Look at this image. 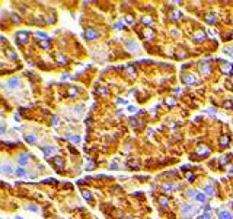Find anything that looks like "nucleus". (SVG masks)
I'll return each mask as SVG.
<instances>
[{
    "label": "nucleus",
    "mask_w": 233,
    "mask_h": 219,
    "mask_svg": "<svg viewBox=\"0 0 233 219\" xmlns=\"http://www.w3.org/2000/svg\"><path fill=\"white\" fill-rule=\"evenodd\" d=\"M232 69H233V64H229V63H226V64H224V67L221 69V72H223V73H226V75H229V73L232 72Z\"/></svg>",
    "instance_id": "obj_15"
},
{
    "label": "nucleus",
    "mask_w": 233,
    "mask_h": 219,
    "mask_svg": "<svg viewBox=\"0 0 233 219\" xmlns=\"http://www.w3.org/2000/svg\"><path fill=\"white\" fill-rule=\"evenodd\" d=\"M146 37L147 38H153V32H146Z\"/></svg>",
    "instance_id": "obj_40"
},
{
    "label": "nucleus",
    "mask_w": 233,
    "mask_h": 219,
    "mask_svg": "<svg viewBox=\"0 0 233 219\" xmlns=\"http://www.w3.org/2000/svg\"><path fill=\"white\" fill-rule=\"evenodd\" d=\"M28 209H29V210H34V212H38V207H36V206H28Z\"/></svg>",
    "instance_id": "obj_35"
},
{
    "label": "nucleus",
    "mask_w": 233,
    "mask_h": 219,
    "mask_svg": "<svg viewBox=\"0 0 233 219\" xmlns=\"http://www.w3.org/2000/svg\"><path fill=\"white\" fill-rule=\"evenodd\" d=\"M195 199H197V202L204 203L205 202V194H204V193H198L197 196H195Z\"/></svg>",
    "instance_id": "obj_18"
},
{
    "label": "nucleus",
    "mask_w": 233,
    "mask_h": 219,
    "mask_svg": "<svg viewBox=\"0 0 233 219\" xmlns=\"http://www.w3.org/2000/svg\"><path fill=\"white\" fill-rule=\"evenodd\" d=\"M220 143H221V146H223V148L229 146V137H227V136H223V137H221V140H220Z\"/></svg>",
    "instance_id": "obj_19"
},
{
    "label": "nucleus",
    "mask_w": 233,
    "mask_h": 219,
    "mask_svg": "<svg viewBox=\"0 0 233 219\" xmlns=\"http://www.w3.org/2000/svg\"><path fill=\"white\" fill-rule=\"evenodd\" d=\"M7 56H9V57H10V59H13V60H15V59H16V54H15V53H13V51H7Z\"/></svg>",
    "instance_id": "obj_29"
},
{
    "label": "nucleus",
    "mask_w": 233,
    "mask_h": 219,
    "mask_svg": "<svg viewBox=\"0 0 233 219\" xmlns=\"http://www.w3.org/2000/svg\"><path fill=\"white\" fill-rule=\"evenodd\" d=\"M126 47L128 51H137L139 50V44L136 41H126Z\"/></svg>",
    "instance_id": "obj_5"
},
{
    "label": "nucleus",
    "mask_w": 233,
    "mask_h": 219,
    "mask_svg": "<svg viewBox=\"0 0 233 219\" xmlns=\"http://www.w3.org/2000/svg\"><path fill=\"white\" fill-rule=\"evenodd\" d=\"M194 209H192V206L191 204H184L182 206V213L185 215V213H189V212H192Z\"/></svg>",
    "instance_id": "obj_16"
},
{
    "label": "nucleus",
    "mask_w": 233,
    "mask_h": 219,
    "mask_svg": "<svg viewBox=\"0 0 233 219\" xmlns=\"http://www.w3.org/2000/svg\"><path fill=\"white\" fill-rule=\"evenodd\" d=\"M15 172H16V175H19V177H28L26 171H25V169L22 168V167H20V168H18L16 171H15Z\"/></svg>",
    "instance_id": "obj_17"
},
{
    "label": "nucleus",
    "mask_w": 233,
    "mask_h": 219,
    "mask_svg": "<svg viewBox=\"0 0 233 219\" xmlns=\"http://www.w3.org/2000/svg\"><path fill=\"white\" fill-rule=\"evenodd\" d=\"M55 164H57V165H58L60 168H63V167H64V161H63V159H60L58 156L55 158Z\"/></svg>",
    "instance_id": "obj_23"
},
{
    "label": "nucleus",
    "mask_w": 233,
    "mask_h": 219,
    "mask_svg": "<svg viewBox=\"0 0 233 219\" xmlns=\"http://www.w3.org/2000/svg\"><path fill=\"white\" fill-rule=\"evenodd\" d=\"M83 197H85L86 200H92V194H90V191H83Z\"/></svg>",
    "instance_id": "obj_25"
},
{
    "label": "nucleus",
    "mask_w": 233,
    "mask_h": 219,
    "mask_svg": "<svg viewBox=\"0 0 233 219\" xmlns=\"http://www.w3.org/2000/svg\"><path fill=\"white\" fill-rule=\"evenodd\" d=\"M208 23H214L216 19H214V15H207V19H205Z\"/></svg>",
    "instance_id": "obj_24"
},
{
    "label": "nucleus",
    "mask_w": 233,
    "mask_h": 219,
    "mask_svg": "<svg viewBox=\"0 0 233 219\" xmlns=\"http://www.w3.org/2000/svg\"><path fill=\"white\" fill-rule=\"evenodd\" d=\"M38 37H42V38H47V34H44V32H36Z\"/></svg>",
    "instance_id": "obj_37"
},
{
    "label": "nucleus",
    "mask_w": 233,
    "mask_h": 219,
    "mask_svg": "<svg viewBox=\"0 0 233 219\" xmlns=\"http://www.w3.org/2000/svg\"><path fill=\"white\" fill-rule=\"evenodd\" d=\"M204 191H205V194H208V196H213V194H214V187H213L211 184L204 185Z\"/></svg>",
    "instance_id": "obj_11"
},
{
    "label": "nucleus",
    "mask_w": 233,
    "mask_h": 219,
    "mask_svg": "<svg viewBox=\"0 0 233 219\" xmlns=\"http://www.w3.org/2000/svg\"><path fill=\"white\" fill-rule=\"evenodd\" d=\"M128 73H130V75H131V76H136V70H134V69H128Z\"/></svg>",
    "instance_id": "obj_34"
},
{
    "label": "nucleus",
    "mask_w": 233,
    "mask_h": 219,
    "mask_svg": "<svg viewBox=\"0 0 233 219\" xmlns=\"http://www.w3.org/2000/svg\"><path fill=\"white\" fill-rule=\"evenodd\" d=\"M41 149H42V152H44L47 156H50V155H51L54 151H55V148H54V146H42Z\"/></svg>",
    "instance_id": "obj_9"
},
{
    "label": "nucleus",
    "mask_w": 233,
    "mask_h": 219,
    "mask_svg": "<svg viewBox=\"0 0 233 219\" xmlns=\"http://www.w3.org/2000/svg\"><path fill=\"white\" fill-rule=\"evenodd\" d=\"M67 139H69V140H72V142H74V143H79V142H80V137H79V136L69 135V136H67Z\"/></svg>",
    "instance_id": "obj_20"
},
{
    "label": "nucleus",
    "mask_w": 233,
    "mask_h": 219,
    "mask_svg": "<svg viewBox=\"0 0 233 219\" xmlns=\"http://www.w3.org/2000/svg\"><path fill=\"white\" fill-rule=\"evenodd\" d=\"M126 22L131 23V22H133V18H131V16H127V18H126Z\"/></svg>",
    "instance_id": "obj_38"
},
{
    "label": "nucleus",
    "mask_w": 233,
    "mask_h": 219,
    "mask_svg": "<svg viewBox=\"0 0 233 219\" xmlns=\"http://www.w3.org/2000/svg\"><path fill=\"white\" fill-rule=\"evenodd\" d=\"M57 62H61L63 64H66V59L63 56H57Z\"/></svg>",
    "instance_id": "obj_28"
},
{
    "label": "nucleus",
    "mask_w": 233,
    "mask_h": 219,
    "mask_svg": "<svg viewBox=\"0 0 233 219\" xmlns=\"http://www.w3.org/2000/svg\"><path fill=\"white\" fill-rule=\"evenodd\" d=\"M200 72H201L203 75H208V73L211 72L210 64H201V66H200Z\"/></svg>",
    "instance_id": "obj_7"
},
{
    "label": "nucleus",
    "mask_w": 233,
    "mask_h": 219,
    "mask_svg": "<svg viewBox=\"0 0 233 219\" xmlns=\"http://www.w3.org/2000/svg\"><path fill=\"white\" fill-rule=\"evenodd\" d=\"M197 194H198V191H195V190H189V191H188V196H189V197H195Z\"/></svg>",
    "instance_id": "obj_26"
},
{
    "label": "nucleus",
    "mask_w": 233,
    "mask_h": 219,
    "mask_svg": "<svg viewBox=\"0 0 233 219\" xmlns=\"http://www.w3.org/2000/svg\"><path fill=\"white\" fill-rule=\"evenodd\" d=\"M182 81H184V83L185 85H197L198 83V79L192 75V73H187V75H184V76H182Z\"/></svg>",
    "instance_id": "obj_1"
},
{
    "label": "nucleus",
    "mask_w": 233,
    "mask_h": 219,
    "mask_svg": "<svg viewBox=\"0 0 233 219\" xmlns=\"http://www.w3.org/2000/svg\"><path fill=\"white\" fill-rule=\"evenodd\" d=\"M232 85H233V81H232Z\"/></svg>",
    "instance_id": "obj_42"
},
{
    "label": "nucleus",
    "mask_w": 233,
    "mask_h": 219,
    "mask_svg": "<svg viewBox=\"0 0 233 219\" xmlns=\"http://www.w3.org/2000/svg\"><path fill=\"white\" fill-rule=\"evenodd\" d=\"M143 22L146 23V25H152V23H153V21H152V19H147V18H144Z\"/></svg>",
    "instance_id": "obj_30"
},
{
    "label": "nucleus",
    "mask_w": 233,
    "mask_h": 219,
    "mask_svg": "<svg viewBox=\"0 0 233 219\" xmlns=\"http://www.w3.org/2000/svg\"><path fill=\"white\" fill-rule=\"evenodd\" d=\"M114 28H115V29H121V28H123V23H121V22H118V23H115V25H114Z\"/></svg>",
    "instance_id": "obj_33"
},
{
    "label": "nucleus",
    "mask_w": 233,
    "mask_h": 219,
    "mask_svg": "<svg viewBox=\"0 0 233 219\" xmlns=\"http://www.w3.org/2000/svg\"><path fill=\"white\" fill-rule=\"evenodd\" d=\"M198 219H211V213H204V215H201Z\"/></svg>",
    "instance_id": "obj_27"
},
{
    "label": "nucleus",
    "mask_w": 233,
    "mask_h": 219,
    "mask_svg": "<svg viewBox=\"0 0 233 219\" xmlns=\"http://www.w3.org/2000/svg\"><path fill=\"white\" fill-rule=\"evenodd\" d=\"M16 37H18L19 42H25V41H26V38H28V32H18Z\"/></svg>",
    "instance_id": "obj_13"
},
{
    "label": "nucleus",
    "mask_w": 233,
    "mask_h": 219,
    "mask_svg": "<svg viewBox=\"0 0 233 219\" xmlns=\"http://www.w3.org/2000/svg\"><path fill=\"white\" fill-rule=\"evenodd\" d=\"M208 153H210V149H208L207 146H198V155L205 156V155H208Z\"/></svg>",
    "instance_id": "obj_8"
},
{
    "label": "nucleus",
    "mask_w": 233,
    "mask_h": 219,
    "mask_svg": "<svg viewBox=\"0 0 233 219\" xmlns=\"http://www.w3.org/2000/svg\"><path fill=\"white\" fill-rule=\"evenodd\" d=\"M134 110H136V108H134V107H133V105H130V107H128V111H131V113H133V111H134Z\"/></svg>",
    "instance_id": "obj_41"
},
{
    "label": "nucleus",
    "mask_w": 233,
    "mask_h": 219,
    "mask_svg": "<svg viewBox=\"0 0 233 219\" xmlns=\"http://www.w3.org/2000/svg\"><path fill=\"white\" fill-rule=\"evenodd\" d=\"M85 37H86V40H96V38L99 37V34H98V31H95V29H92V28H88Z\"/></svg>",
    "instance_id": "obj_2"
},
{
    "label": "nucleus",
    "mask_w": 233,
    "mask_h": 219,
    "mask_svg": "<svg viewBox=\"0 0 233 219\" xmlns=\"http://www.w3.org/2000/svg\"><path fill=\"white\" fill-rule=\"evenodd\" d=\"M28 161H29V153H20V155H19L18 162L20 165H26Z\"/></svg>",
    "instance_id": "obj_4"
},
{
    "label": "nucleus",
    "mask_w": 233,
    "mask_h": 219,
    "mask_svg": "<svg viewBox=\"0 0 233 219\" xmlns=\"http://www.w3.org/2000/svg\"><path fill=\"white\" fill-rule=\"evenodd\" d=\"M179 187L175 184H169V183H166V184L162 185V191L163 193H169V191H173V190H178Z\"/></svg>",
    "instance_id": "obj_3"
},
{
    "label": "nucleus",
    "mask_w": 233,
    "mask_h": 219,
    "mask_svg": "<svg viewBox=\"0 0 233 219\" xmlns=\"http://www.w3.org/2000/svg\"><path fill=\"white\" fill-rule=\"evenodd\" d=\"M160 203L163 206H166V204H168V199H166V197H160Z\"/></svg>",
    "instance_id": "obj_32"
},
{
    "label": "nucleus",
    "mask_w": 233,
    "mask_h": 219,
    "mask_svg": "<svg viewBox=\"0 0 233 219\" xmlns=\"http://www.w3.org/2000/svg\"><path fill=\"white\" fill-rule=\"evenodd\" d=\"M53 121H54V123H53L54 126H57V124H58V123H57V121H58V117H57V116H55V117L53 118Z\"/></svg>",
    "instance_id": "obj_39"
},
{
    "label": "nucleus",
    "mask_w": 233,
    "mask_h": 219,
    "mask_svg": "<svg viewBox=\"0 0 233 219\" xmlns=\"http://www.w3.org/2000/svg\"><path fill=\"white\" fill-rule=\"evenodd\" d=\"M25 140L28 143H35L36 140H38V137L35 135H25Z\"/></svg>",
    "instance_id": "obj_12"
},
{
    "label": "nucleus",
    "mask_w": 233,
    "mask_h": 219,
    "mask_svg": "<svg viewBox=\"0 0 233 219\" xmlns=\"http://www.w3.org/2000/svg\"><path fill=\"white\" fill-rule=\"evenodd\" d=\"M194 38H195V40H200V41H203V40H205V34H203V32H197V34L194 35Z\"/></svg>",
    "instance_id": "obj_21"
},
{
    "label": "nucleus",
    "mask_w": 233,
    "mask_h": 219,
    "mask_svg": "<svg viewBox=\"0 0 233 219\" xmlns=\"http://www.w3.org/2000/svg\"><path fill=\"white\" fill-rule=\"evenodd\" d=\"M218 218L220 219H232V213L230 212H227V210H220V213H218Z\"/></svg>",
    "instance_id": "obj_6"
},
{
    "label": "nucleus",
    "mask_w": 233,
    "mask_h": 219,
    "mask_svg": "<svg viewBox=\"0 0 233 219\" xmlns=\"http://www.w3.org/2000/svg\"><path fill=\"white\" fill-rule=\"evenodd\" d=\"M181 16H182V13H181V12H173V13L171 15V18H172L173 21H178V19H181Z\"/></svg>",
    "instance_id": "obj_22"
},
{
    "label": "nucleus",
    "mask_w": 233,
    "mask_h": 219,
    "mask_svg": "<svg viewBox=\"0 0 233 219\" xmlns=\"http://www.w3.org/2000/svg\"><path fill=\"white\" fill-rule=\"evenodd\" d=\"M41 45H42L44 48H48V47H50V44H48V42H44V41L41 42Z\"/></svg>",
    "instance_id": "obj_36"
},
{
    "label": "nucleus",
    "mask_w": 233,
    "mask_h": 219,
    "mask_svg": "<svg viewBox=\"0 0 233 219\" xmlns=\"http://www.w3.org/2000/svg\"><path fill=\"white\" fill-rule=\"evenodd\" d=\"M1 172L3 174H13L15 171L12 167H9V165H1Z\"/></svg>",
    "instance_id": "obj_14"
},
{
    "label": "nucleus",
    "mask_w": 233,
    "mask_h": 219,
    "mask_svg": "<svg viewBox=\"0 0 233 219\" xmlns=\"http://www.w3.org/2000/svg\"><path fill=\"white\" fill-rule=\"evenodd\" d=\"M69 95H70V97H76V95H77V89H72V91L69 92Z\"/></svg>",
    "instance_id": "obj_31"
},
{
    "label": "nucleus",
    "mask_w": 233,
    "mask_h": 219,
    "mask_svg": "<svg viewBox=\"0 0 233 219\" xmlns=\"http://www.w3.org/2000/svg\"><path fill=\"white\" fill-rule=\"evenodd\" d=\"M7 86H10V88H18L19 86V79H16V78H13V79H9L7 81Z\"/></svg>",
    "instance_id": "obj_10"
}]
</instances>
